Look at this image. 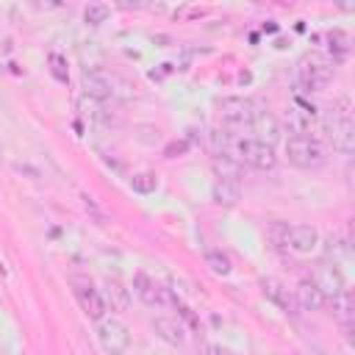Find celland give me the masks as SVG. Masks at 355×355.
<instances>
[{"label":"cell","mask_w":355,"mask_h":355,"mask_svg":"<svg viewBox=\"0 0 355 355\" xmlns=\"http://www.w3.org/2000/svg\"><path fill=\"white\" fill-rule=\"evenodd\" d=\"M286 155H288V164L297 169H319L327 161L324 144L313 136H288Z\"/></svg>","instance_id":"1"},{"label":"cell","mask_w":355,"mask_h":355,"mask_svg":"<svg viewBox=\"0 0 355 355\" xmlns=\"http://www.w3.org/2000/svg\"><path fill=\"white\" fill-rule=\"evenodd\" d=\"M297 75H300V83H302L305 89H324V86L333 80L336 67H333V61H330L327 55H322V53H308V55H302V61H300V67H297Z\"/></svg>","instance_id":"2"},{"label":"cell","mask_w":355,"mask_h":355,"mask_svg":"<svg viewBox=\"0 0 355 355\" xmlns=\"http://www.w3.org/2000/svg\"><path fill=\"white\" fill-rule=\"evenodd\" d=\"M233 158L241 164V166H252V169H275L277 164V155H275V147L272 144H263L258 139H239L233 144Z\"/></svg>","instance_id":"3"},{"label":"cell","mask_w":355,"mask_h":355,"mask_svg":"<svg viewBox=\"0 0 355 355\" xmlns=\"http://www.w3.org/2000/svg\"><path fill=\"white\" fill-rule=\"evenodd\" d=\"M97 341L108 355H125L130 347V330L119 316L97 319Z\"/></svg>","instance_id":"4"},{"label":"cell","mask_w":355,"mask_h":355,"mask_svg":"<svg viewBox=\"0 0 355 355\" xmlns=\"http://www.w3.org/2000/svg\"><path fill=\"white\" fill-rule=\"evenodd\" d=\"M308 280L319 288V294H322L324 300H336V297H341V294L347 291V280H344V275H341V269H338L336 261L319 263Z\"/></svg>","instance_id":"5"},{"label":"cell","mask_w":355,"mask_h":355,"mask_svg":"<svg viewBox=\"0 0 355 355\" xmlns=\"http://www.w3.org/2000/svg\"><path fill=\"white\" fill-rule=\"evenodd\" d=\"M133 294L144 302V305H150V308H164V305H175V297H172V291L166 288V286H161L158 280H153L150 275H136L133 277Z\"/></svg>","instance_id":"6"},{"label":"cell","mask_w":355,"mask_h":355,"mask_svg":"<svg viewBox=\"0 0 355 355\" xmlns=\"http://www.w3.org/2000/svg\"><path fill=\"white\" fill-rule=\"evenodd\" d=\"M255 105H252V100H247V97H225L222 103H219V116H222V122L225 125H230V128H244V125H250L252 122V116H255Z\"/></svg>","instance_id":"7"},{"label":"cell","mask_w":355,"mask_h":355,"mask_svg":"<svg viewBox=\"0 0 355 355\" xmlns=\"http://www.w3.org/2000/svg\"><path fill=\"white\" fill-rule=\"evenodd\" d=\"M283 244L297 255H311L322 244V236L313 225H291V227H286Z\"/></svg>","instance_id":"8"},{"label":"cell","mask_w":355,"mask_h":355,"mask_svg":"<svg viewBox=\"0 0 355 355\" xmlns=\"http://www.w3.org/2000/svg\"><path fill=\"white\" fill-rule=\"evenodd\" d=\"M324 125H327V136H330L333 147L341 150V153H352V139H355L352 119L347 114H330L324 119Z\"/></svg>","instance_id":"9"},{"label":"cell","mask_w":355,"mask_h":355,"mask_svg":"<svg viewBox=\"0 0 355 355\" xmlns=\"http://www.w3.org/2000/svg\"><path fill=\"white\" fill-rule=\"evenodd\" d=\"M75 286H78V288H75V297H78L80 308H83L92 319H103V316H105V311H108L105 297H103L92 283H75Z\"/></svg>","instance_id":"10"},{"label":"cell","mask_w":355,"mask_h":355,"mask_svg":"<svg viewBox=\"0 0 355 355\" xmlns=\"http://www.w3.org/2000/svg\"><path fill=\"white\" fill-rule=\"evenodd\" d=\"M250 128L258 133L255 139L263 141V144H272V147H275V141L280 139V125H277V119H275L272 111H255Z\"/></svg>","instance_id":"11"},{"label":"cell","mask_w":355,"mask_h":355,"mask_svg":"<svg viewBox=\"0 0 355 355\" xmlns=\"http://www.w3.org/2000/svg\"><path fill=\"white\" fill-rule=\"evenodd\" d=\"M294 305H300L302 311L316 313V311H322V308L327 305V300H324V297L319 294V288L305 277V280H300L297 288H294Z\"/></svg>","instance_id":"12"},{"label":"cell","mask_w":355,"mask_h":355,"mask_svg":"<svg viewBox=\"0 0 355 355\" xmlns=\"http://www.w3.org/2000/svg\"><path fill=\"white\" fill-rule=\"evenodd\" d=\"M83 92L92 100H108V97H114V80L97 69L83 72Z\"/></svg>","instance_id":"13"},{"label":"cell","mask_w":355,"mask_h":355,"mask_svg":"<svg viewBox=\"0 0 355 355\" xmlns=\"http://www.w3.org/2000/svg\"><path fill=\"white\" fill-rule=\"evenodd\" d=\"M261 288H263V294H266V300H272L280 311H291L294 308V294L286 288V283H280L277 277H263L261 280Z\"/></svg>","instance_id":"14"},{"label":"cell","mask_w":355,"mask_h":355,"mask_svg":"<svg viewBox=\"0 0 355 355\" xmlns=\"http://www.w3.org/2000/svg\"><path fill=\"white\" fill-rule=\"evenodd\" d=\"M153 330H155L166 344H172V347H183V341H186L183 324H180L178 319H172V316H155V319H153Z\"/></svg>","instance_id":"15"},{"label":"cell","mask_w":355,"mask_h":355,"mask_svg":"<svg viewBox=\"0 0 355 355\" xmlns=\"http://www.w3.org/2000/svg\"><path fill=\"white\" fill-rule=\"evenodd\" d=\"M211 166H214L216 180H230V183H239V178L244 172V166L233 155H227V153H216L214 161H211Z\"/></svg>","instance_id":"16"},{"label":"cell","mask_w":355,"mask_h":355,"mask_svg":"<svg viewBox=\"0 0 355 355\" xmlns=\"http://www.w3.org/2000/svg\"><path fill=\"white\" fill-rule=\"evenodd\" d=\"M105 288H108V291H105V305L111 302L114 311H125V308L130 305V288H125L119 280H108Z\"/></svg>","instance_id":"17"},{"label":"cell","mask_w":355,"mask_h":355,"mask_svg":"<svg viewBox=\"0 0 355 355\" xmlns=\"http://www.w3.org/2000/svg\"><path fill=\"white\" fill-rule=\"evenodd\" d=\"M214 200L219 205H236L241 200V189L239 183H230V180H216L214 183Z\"/></svg>","instance_id":"18"},{"label":"cell","mask_w":355,"mask_h":355,"mask_svg":"<svg viewBox=\"0 0 355 355\" xmlns=\"http://www.w3.org/2000/svg\"><path fill=\"white\" fill-rule=\"evenodd\" d=\"M205 263L211 266V272H216V275H230V258L225 255V252H219V250H211V252H205Z\"/></svg>","instance_id":"19"},{"label":"cell","mask_w":355,"mask_h":355,"mask_svg":"<svg viewBox=\"0 0 355 355\" xmlns=\"http://www.w3.org/2000/svg\"><path fill=\"white\" fill-rule=\"evenodd\" d=\"M108 6L105 3H89L86 8H83V19L86 22H92V25H100V22H105L108 19Z\"/></svg>","instance_id":"20"},{"label":"cell","mask_w":355,"mask_h":355,"mask_svg":"<svg viewBox=\"0 0 355 355\" xmlns=\"http://www.w3.org/2000/svg\"><path fill=\"white\" fill-rule=\"evenodd\" d=\"M133 189H139V191H153V189H155V178H153V175H136V178H133Z\"/></svg>","instance_id":"21"}]
</instances>
